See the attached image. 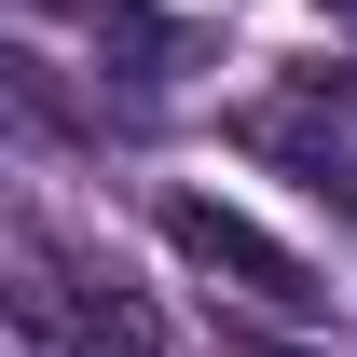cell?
<instances>
[{
	"mask_svg": "<svg viewBox=\"0 0 357 357\" xmlns=\"http://www.w3.org/2000/svg\"><path fill=\"white\" fill-rule=\"evenodd\" d=\"M0 303L28 330V357H165V303L137 289L110 248H69L55 220H14L0 234Z\"/></svg>",
	"mask_w": 357,
	"mask_h": 357,
	"instance_id": "1",
	"label": "cell"
},
{
	"mask_svg": "<svg viewBox=\"0 0 357 357\" xmlns=\"http://www.w3.org/2000/svg\"><path fill=\"white\" fill-rule=\"evenodd\" d=\"M165 248L206 275V289H234L248 316H330L316 261H303V248H275V234L248 220V206H220V192H165Z\"/></svg>",
	"mask_w": 357,
	"mask_h": 357,
	"instance_id": "2",
	"label": "cell"
},
{
	"mask_svg": "<svg viewBox=\"0 0 357 357\" xmlns=\"http://www.w3.org/2000/svg\"><path fill=\"white\" fill-rule=\"evenodd\" d=\"M220 357H330V344H275L261 316H234V330H220Z\"/></svg>",
	"mask_w": 357,
	"mask_h": 357,
	"instance_id": "3",
	"label": "cell"
},
{
	"mask_svg": "<svg viewBox=\"0 0 357 357\" xmlns=\"http://www.w3.org/2000/svg\"><path fill=\"white\" fill-rule=\"evenodd\" d=\"M330 14H357V0H330Z\"/></svg>",
	"mask_w": 357,
	"mask_h": 357,
	"instance_id": "4",
	"label": "cell"
}]
</instances>
